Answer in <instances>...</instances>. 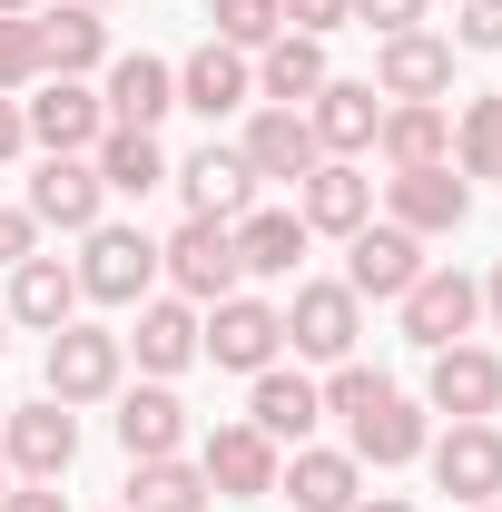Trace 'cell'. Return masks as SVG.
<instances>
[{
  "mask_svg": "<svg viewBox=\"0 0 502 512\" xmlns=\"http://www.w3.org/2000/svg\"><path fill=\"white\" fill-rule=\"evenodd\" d=\"M197 355L207 365H227V375H266V365H286V316L266 306V296H217V306H197Z\"/></svg>",
  "mask_w": 502,
  "mask_h": 512,
  "instance_id": "obj_1",
  "label": "cell"
},
{
  "mask_svg": "<svg viewBox=\"0 0 502 512\" xmlns=\"http://www.w3.org/2000/svg\"><path fill=\"white\" fill-rule=\"evenodd\" d=\"M69 266H79V296H89V306H148V286H158V237L99 217Z\"/></svg>",
  "mask_w": 502,
  "mask_h": 512,
  "instance_id": "obj_2",
  "label": "cell"
},
{
  "mask_svg": "<svg viewBox=\"0 0 502 512\" xmlns=\"http://www.w3.org/2000/svg\"><path fill=\"white\" fill-rule=\"evenodd\" d=\"M394 316H404V345L443 355V345H463L473 316H483V276H463V266H424V276L394 296Z\"/></svg>",
  "mask_w": 502,
  "mask_h": 512,
  "instance_id": "obj_3",
  "label": "cell"
},
{
  "mask_svg": "<svg viewBox=\"0 0 502 512\" xmlns=\"http://www.w3.org/2000/svg\"><path fill=\"white\" fill-rule=\"evenodd\" d=\"M276 316H286V345H296V355L345 365V355H355V335H365V296H355L345 276H306V286H296Z\"/></svg>",
  "mask_w": 502,
  "mask_h": 512,
  "instance_id": "obj_4",
  "label": "cell"
},
{
  "mask_svg": "<svg viewBox=\"0 0 502 512\" xmlns=\"http://www.w3.org/2000/svg\"><path fill=\"white\" fill-rule=\"evenodd\" d=\"M40 375H50V404H69V414H79V404H109L119 375H128V345L109 335V325L69 316L60 335H50V365H40Z\"/></svg>",
  "mask_w": 502,
  "mask_h": 512,
  "instance_id": "obj_5",
  "label": "cell"
},
{
  "mask_svg": "<svg viewBox=\"0 0 502 512\" xmlns=\"http://www.w3.org/2000/svg\"><path fill=\"white\" fill-rule=\"evenodd\" d=\"M0 463H10L20 483H60L69 463H79V414L50 404V394H40V404H10V414H0Z\"/></svg>",
  "mask_w": 502,
  "mask_h": 512,
  "instance_id": "obj_6",
  "label": "cell"
},
{
  "mask_svg": "<svg viewBox=\"0 0 502 512\" xmlns=\"http://www.w3.org/2000/svg\"><path fill=\"white\" fill-rule=\"evenodd\" d=\"M158 276H168L188 306H217V296H237V286H247V266H237V237H227L217 217H188V227L158 247Z\"/></svg>",
  "mask_w": 502,
  "mask_h": 512,
  "instance_id": "obj_7",
  "label": "cell"
},
{
  "mask_svg": "<svg viewBox=\"0 0 502 512\" xmlns=\"http://www.w3.org/2000/svg\"><path fill=\"white\" fill-rule=\"evenodd\" d=\"M20 119H30V148L40 158H89L109 138V109H99L89 79H40V99H20Z\"/></svg>",
  "mask_w": 502,
  "mask_h": 512,
  "instance_id": "obj_8",
  "label": "cell"
},
{
  "mask_svg": "<svg viewBox=\"0 0 502 512\" xmlns=\"http://www.w3.org/2000/svg\"><path fill=\"white\" fill-rule=\"evenodd\" d=\"M463 217H473V178H453V158L384 178V227H404V237H453Z\"/></svg>",
  "mask_w": 502,
  "mask_h": 512,
  "instance_id": "obj_9",
  "label": "cell"
},
{
  "mask_svg": "<svg viewBox=\"0 0 502 512\" xmlns=\"http://www.w3.org/2000/svg\"><path fill=\"white\" fill-rule=\"evenodd\" d=\"M424 463H434V483L453 493V503H502V424L493 414L443 424L434 444H424Z\"/></svg>",
  "mask_w": 502,
  "mask_h": 512,
  "instance_id": "obj_10",
  "label": "cell"
},
{
  "mask_svg": "<svg viewBox=\"0 0 502 512\" xmlns=\"http://www.w3.org/2000/svg\"><path fill=\"white\" fill-rule=\"evenodd\" d=\"M296 217H306V237H355V227H375V178L355 158H315L296 178Z\"/></svg>",
  "mask_w": 502,
  "mask_h": 512,
  "instance_id": "obj_11",
  "label": "cell"
},
{
  "mask_svg": "<svg viewBox=\"0 0 502 512\" xmlns=\"http://www.w3.org/2000/svg\"><path fill=\"white\" fill-rule=\"evenodd\" d=\"M276 463H286V453L266 444L247 414H237V424H217V434L197 444V473H207V493H217V503H256V493H276Z\"/></svg>",
  "mask_w": 502,
  "mask_h": 512,
  "instance_id": "obj_12",
  "label": "cell"
},
{
  "mask_svg": "<svg viewBox=\"0 0 502 512\" xmlns=\"http://www.w3.org/2000/svg\"><path fill=\"white\" fill-rule=\"evenodd\" d=\"M247 99H256V60H247V50H227V40H197L188 60H178V109H197L207 128L237 119Z\"/></svg>",
  "mask_w": 502,
  "mask_h": 512,
  "instance_id": "obj_13",
  "label": "cell"
},
{
  "mask_svg": "<svg viewBox=\"0 0 502 512\" xmlns=\"http://www.w3.org/2000/svg\"><path fill=\"white\" fill-rule=\"evenodd\" d=\"M424 404L434 414H453V424H473V414H502V355L493 345H443L434 355V375H424Z\"/></svg>",
  "mask_w": 502,
  "mask_h": 512,
  "instance_id": "obj_14",
  "label": "cell"
},
{
  "mask_svg": "<svg viewBox=\"0 0 502 512\" xmlns=\"http://www.w3.org/2000/svg\"><path fill=\"white\" fill-rule=\"evenodd\" d=\"M119 414V453L128 463H158V453H188V404H178V384H119L109 394Z\"/></svg>",
  "mask_w": 502,
  "mask_h": 512,
  "instance_id": "obj_15",
  "label": "cell"
},
{
  "mask_svg": "<svg viewBox=\"0 0 502 512\" xmlns=\"http://www.w3.org/2000/svg\"><path fill=\"white\" fill-rule=\"evenodd\" d=\"M276 493H286L296 512H355L365 503V463L335 453V444H296L286 463H276Z\"/></svg>",
  "mask_w": 502,
  "mask_h": 512,
  "instance_id": "obj_16",
  "label": "cell"
},
{
  "mask_svg": "<svg viewBox=\"0 0 502 512\" xmlns=\"http://www.w3.org/2000/svg\"><path fill=\"white\" fill-rule=\"evenodd\" d=\"M247 424L266 434V444H306L315 424H325V394H315V375H296V365H266V375H247Z\"/></svg>",
  "mask_w": 502,
  "mask_h": 512,
  "instance_id": "obj_17",
  "label": "cell"
},
{
  "mask_svg": "<svg viewBox=\"0 0 502 512\" xmlns=\"http://www.w3.org/2000/svg\"><path fill=\"white\" fill-rule=\"evenodd\" d=\"M306 128H315L325 158H355V148H375V128H384V89L375 79H325L306 99Z\"/></svg>",
  "mask_w": 502,
  "mask_h": 512,
  "instance_id": "obj_18",
  "label": "cell"
},
{
  "mask_svg": "<svg viewBox=\"0 0 502 512\" xmlns=\"http://www.w3.org/2000/svg\"><path fill=\"white\" fill-rule=\"evenodd\" d=\"M99 207H109V188H99V168H89V158H40V178H30V227L89 237V227H99Z\"/></svg>",
  "mask_w": 502,
  "mask_h": 512,
  "instance_id": "obj_19",
  "label": "cell"
},
{
  "mask_svg": "<svg viewBox=\"0 0 502 512\" xmlns=\"http://www.w3.org/2000/svg\"><path fill=\"white\" fill-rule=\"evenodd\" d=\"M414 276H424V237H404V227H355V237H345V286H355V296L394 306Z\"/></svg>",
  "mask_w": 502,
  "mask_h": 512,
  "instance_id": "obj_20",
  "label": "cell"
},
{
  "mask_svg": "<svg viewBox=\"0 0 502 512\" xmlns=\"http://www.w3.org/2000/svg\"><path fill=\"white\" fill-rule=\"evenodd\" d=\"M168 178H178V197H188V217H217V227H237V217L256 207V168L237 158V148H217V138L197 148L188 168H168Z\"/></svg>",
  "mask_w": 502,
  "mask_h": 512,
  "instance_id": "obj_21",
  "label": "cell"
},
{
  "mask_svg": "<svg viewBox=\"0 0 502 512\" xmlns=\"http://www.w3.org/2000/svg\"><path fill=\"white\" fill-rule=\"evenodd\" d=\"M375 89L384 99H453V40L443 30H394L375 50Z\"/></svg>",
  "mask_w": 502,
  "mask_h": 512,
  "instance_id": "obj_22",
  "label": "cell"
},
{
  "mask_svg": "<svg viewBox=\"0 0 502 512\" xmlns=\"http://www.w3.org/2000/svg\"><path fill=\"white\" fill-rule=\"evenodd\" d=\"M0 306H10V325H30V335H60V325L79 316V266H69V256H20Z\"/></svg>",
  "mask_w": 502,
  "mask_h": 512,
  "instance_id": "obj_23",
  "label": "cell"
},
{
  "mask_svg": "<svg viewBox=\"0 0 502 512\" xmlns=\"http://www.w3.org/2000/svg\"><path fill=\"white\" fill-rule=\"evenodd\" d=\"M119 345L138 355L148 384L188 375V365H197V306H188V296H148V306H138V335H119Z\"/></svg>",
  "mask_w": 502,
  "mask_h": 512,
  "instance_id": "obj_24",
  "label": "cell"
},
{
  "mask_svg": "<svg viewBox=\"0 0 502 512\" xmlns=\"http://www.w3.org/2000/svg\"><path fill=\"white\" fill-rule=\"evenodd\" d=\"M237 158L256 168V188H266V178H286V188H296V178H306L325 148H315L306 109H256V119H247V138H237Z\"/></svg>",
  "mask_w": 502,
  "mask_h": 512,
  "instance_id": "obj_25",
  "label": "cell"
},
{
  "mask_svg": "<svg viewBox=\"0 0 502 512\" xmlns=\"http://www.w3.org/2000/svg\"><path fill=\"white\" fill-rule=\"evenodd\" d=\"M375 148H384V168H443L453 158V109L443 99H384Z\"/></svg>",
  "mask_w": 502,
  "mask_h": 512,
  "instance_id": "obj_26",
  "label": "cell"
},
{
  "mask_svg": "<svg viewBox=\"0 0 502 512\" xmlns=\"http://www.w3.org/2000/svg\"><path fill=\"white\" fill-rule=\"evenodd\" d=\"M99 109H109V128H158L168 109H178V69L148 60V50H128V60H109V89H99Z\"/></svg>",
  "mask_w": 502,
  "mask_h": 512,
  "instance_id": "obj_27",
  "label": "cell"
},
{
  "mask_svg": "<svg viewBox=\"0 0 502 512\" xmlns=\"http://www.w3.org/2000/svg\"><path fill=\"white\" fill-rule=\"evenodd\" d=\"M325 79H335V69H325V40H306V30H276V40L256 50V99H266V109H306Z\"/></svg>",
  "mask_w": 502,
  "mask_h": 512,
  "instance_id": "obj_28",
  "label": "cell"
},
{
  "mask_svg": "<svg viewBox=\"0 0 502 512\" xmlns=\"http://www.w3.org/2000/svg\"><path fill=\"white\" fill-rule=\"evenodd\" d=\"M345 434H355V463H384V473H394V463H424V444H434V424H424V404H414V394L365 404Z\"/></svg>",
  "mask_w": 502,
  "mask_h": 512,
  "instance_id": "obj_29",
  "label": "cell"
},
{
  "mask_svg": "<svg viewBox=\"0 0 502 512\" xmlns=\"http://www.w3.org/2000/svg\"><path fill=\"white\" fill-rule=\"evenodd\" d=\"M40 50H50V79H89V69H109V20L89 0H60V10H40Z\"/></svg>",
  "mask_w": 502,
  "mask_h": 512,
  "instance_id": "obj_30",
  "label": "cell"
},
{
  "mask_svg": "<svg viewBox=\"0 0 502 512\" xmlns=\"http://www.w3.org/2000/svg\"><path fill=\"white\" fill-rule=\"evenodd\" d=\"M89 168H99V188H109V197L168 188V148H158V128H109V138L89 148Z\"/></svg>",
  "mask_w": 502,
  "mask_h": 512,
  "instance_id": "obj_31",
  "label": "cell"
},
{
  "mask_svg": "<svg viewBox=\"0 0 502 512\" xmlns=\"http://www.w3.org/2000/svg\"><path fill=\"white\" fill-rule=\"evenodd\" d=\"M227 237H237V266H247V276H296V256H306V217H296V207H247Z\"/></svg>",
  "mask_w": 502,
  "mask_h": 512,
  "instance_id": "obj_32",
  "label": "cell"
},
{
  "mask_svg": "<svg viewBox=\"0 0 502 512\" xmlns=\"http://www.w3.org/2000/svg\"><path fill=\"white\" fill-rule=\"evenodd\" d=\"M128 512H217V493L188 453H158V463H128Z\"/></svg>",
  "mask_w": 502,
  "mask_h": 512,
  "instance_id": "obj_33",
  "label": "cell"
},
{
  "mask_svg": "<svg viewBox=\"0 0 502 512\" xmlns=\"http://www.w3.org/2000/svg\"><path fill=\"white\" fill-rule=\"evenodd\" d=\"M453 178H502V89L493 99H463V119H453Z\"/></svg>",
  "mask_w": 502,
  "mask_h": 512,
  "instance_id": "obj_34",
  "label": "cell"
},
{
  "mask_svg": "<svg viewBox=\"0 0 502 512\" xmlns=\"http://www.w3.org/2000/svg\"><path fill=\"white\" fill-rule=\"evenodd\" d=\"M30 79H50V50H40V10H30V20H0V89L20 99Z\"/></svg>",
  "mask_w": 502,
  "mask_h": 512,
  "instance_id": "obj_35",
  "label": "cell"
},
{
  "mask_svg": "<svg viewBox=\"0 0 502 512\" xmlns=\"http://www.w3.org/2000/svg\"><path fill=\"white\" fill-rule=\"evenodd\" d=\"M315 394H325V414H345V424H355L365 404H384V394H394V375H384V365H355V355H345V365L315 384Z\"/></svg>",
  "mask_w": 502,
  "mask_h": 512,
  "instance_id": "obj_36",
  "label": "cell"
},
{
  "mask_svg": "<svg viewBox=\"0 0 502 512\" xmlns=\"http://www.w3.org/2000/svg\"><path fill=\"white\" fill-rule=\"evenodd\" d=\"M286 20H276V0H217V40L227 50H266Z\"/></svg>",
  "mask_w": 502,
  "mask_h": 512,
  "instance_id": "obj_37",
  "label": "cell"
},
{
  "mask_svg": "<svg viewBox=\"0 0 502 512\" xmlns=\"http://www.w3.org/2000/svg\"><path fill=\"white\" fill-rule=\"evenodd\" d=\"M453 50H493L502 60V0H453Z\"/></svg>",
  "mask_w": 502,
  "mask_h": 512,
  "instance_id": "obj_38",
  "label": "cell"
},
{
  "mask_svg": "<svg viewBox=\"0 0 502 512\" xmlns=\"http://www.w3.org/2000/svg\"><path fill=\"white\" fill-rule=\"evenodd\" d=\"M276 20H286V30H306V40H325V30H345V20H355V0H276Z\"/></svg>",
  "mask_w": 502,
  "mask_h": 512,
  "instance_id": "obj_39",
  "label": "cell"
},
{
  "mask_svg": "<svg viewBox=\"0 0 502 512\" xmlns=\"http://www.w3.org/2000/svg\"><path fill=\"white\" fill-rule=\"evenodd\" d=\"M355 20L394 40V30H424V0H355Z\"/></svg>",
  "mask_w": 502,
  "mask_h": 512,
  "instance_id": "obj_40",
  "label": "cell"
},
{
  "mask_svg": "<svg viewBox=\"0 0 502 512\" xmlns=\"http://www.w3.org/2000/svg\"><path fill=\"white\" fill-rule=\"evenodd\" d=\"M20 256H40V227H30V207H0V266H20Z\"/></svg>",
  "mask_w": 502,
  "mask_h": 512,
  "instance_id": "obj_41",
  "label": "cell"
},
{
  "mask_svg": "<svg viewBox=\"0 0 502 512\" xmlns=\"http://www.w3.org/2000/svg\"><path fill=\"white\" fill-rule=\"evenodd\" d=\"M20 148H30V119H20V99H10V89H0V168H10V158H20Z\"/></svg>",
  "mask_w": 502,
  "mask_h": 512,
  "instance_id": "obj_42",
  "label": "cell"
},
{
  "mask_svg": "<svg viewBox=\"0 0 502 512\" xmlns=\"http://www.w3.org/2000/svg\"><path fill=\"white\" fill-rule=\"evenodd\" d=\"M0 512H69L60 483H20V493H0Z\"/></svg>",
  "mask_w": 502,
  "mask_h": 512,
  "instance_id": "obj_43",
  "label": "cell"
},
{
  "mask_svg": "<svg viewBox=\"0 0 502 512\" xmlns=\"http://www.w3.org/2000/svg\"><path fill=\"white\" fill-rule=\"evenodd\" d=\"M483 316H493V335H502V256H493V276H483Z\"/></svg>",
  "mask_w": 502,
  "mask_h": 512,
  "instance_id": "obj_44",
  "label": "cell"
},
{
  "mask_svg": "<svg viewBox=\"0 0 502 512\" xmlns=\"http://www.w3.org/2000/svg\"><path fill=\"white\" fill-rule=\"evenodd\" d=\"M355 512H414V503H404V493H365Z\"/></svg>",
  "mask_w": 502,
  "mask_h": 512,
  "instance_id": "obj_45",
  "label": "cell"
},
{
  "mask_svg": "<svg viewBox=\"0 0 502 512\" xmlns=\"http://www.w3.org/2000/svg\"><path fill=\"white\" fill-rule=\"evenodd\" d=\"M30 10H50V0H0V20H30Z\"/></svg>",
  "mask_w": 502,
  "mask_h": 512,
  "instance_id": "obj_46",
  "label": "cell"
},
{
  "mask_svg": "<svg viewBox=\"0 0 502 512\" xmlns=\"http://www.w3.org/2000/svg\"><path fill=\"white\" fill-rule=\"evenodd\" d=\"M0 345H10V306H0Z\"/></svg>",
  "mask_w": 502,
  "mask_h": 512,
  "instance_id": "obj_47",
  "label": "cell"
},
{
  "mask_svg": "<svg viewBox=\"0 0 502 512\" xmlns=\"http://www.w3.org/2000/svg\"><path fill=\"white\" fill-rule=\"evenodd\" d=\"M463 512H502V503H463Z\"/></svg>",
  "mask_w": 502,
  "mask_h": 512,
  "instance_id": "obj_48",
  "label": "cell"
},
{
  "mask_svg": "<svg viewBox=\"0 0 502 512\" xmlns=\"http://www.w3.org/2000/svg\"><path fill=\"white\" fill-rule=\"evenodd\" d=\"M0 493H10V463H0Z\"/></svg>",
  "mask_w": 502,
  "mask_h": 512,
  "instance_id": "obj_49",
  "label": "cell"
},
{
  "mask_svg": "<svg viewBox=\"0 0 502 512\" xmlns=\"http://www.w3.org/2000/svg\"><path fill=\"white\" fill-rule=\"evenodd\" d=\"M89 10H109V0H89Z\"/></svg>",
  "mask_w": 502,
  "mask_h": 512,
  "instance_id": "obj_50",
  "label": "cell"
},
{
  "mask_svg": "<svg viewBox=\"0 0 502 512\" xmlns=\"http://www.w3.org/2000/svg\"><path fill=\"white\" fill-rule=\"evenodd\" d=\"M0 414H10V404H0Z\"/></svg>",
  "mask_w": 502,
  "mask_h": 512,
  "instance_id": "obj_51",
  "label": "cell"
},
{
  "mask_svg": "<svg viewBox=\"0 0 502 512\" xmlns=\"http://www.w3.org/2000/svg\"><path fill=\"white\" fill-rule=\"evenodd\" d=\"M119 512H128V503H119Z\"/></svg>",
  "mask_w": 502,
  "mask_h": 512,
  "instance_id": "obj_52",
  "label": "cell"
}]
</instances>
